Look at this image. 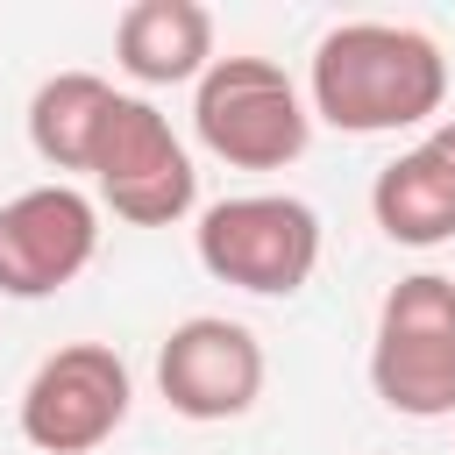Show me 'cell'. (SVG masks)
Wrapping results in <instances>:
<instances>
[{
    "label": "cell",
    "instance_id": "ba28073f",
    "mask_svg": "<svg viewBox=\"0 0 455 455\" xmlns=\"http://www.w3.org/2000/svg\"><path fill=\"white\" fill-rule=\"evenodd\" d=\"M100 256V206L78 185H28L0 206V299H50Z\"/></svg>",
    "mask_w": 455,
    "mask_h": 455
},
{
    "label": "cell",
    "instance_id": "8fae6325",
    "mask_svg": "<svg viewBox=\"0 0 455 455\" xmlns=\"http://www.w3.org/2000/svg\"><path fill=\"white\" fill-rule=\"evenodd\" d=\"M114 100L121 92L100 71H57V78H43L36 100H28V149L50 171H92Z\"/></svg>",
    "mask_w": 455,
    "mask_h": 455
},
{
    "label": "cell",
    "instance_id": "5b68a950",
    "mask_svg": "<svg viewBox=\"0 0 455 455\" xmlns=\"http://www.w3.org/2000/svg\"><path fill=\"white\" fill-rule=\"evenodd\" d=\"M135 405V377L121 363V348L107 341H64L36 363V377L21 384L14 427L36 455H92L121 434Z\"/></svg>",
    "mask_w": 455,
    "mask_h": 455
},
{
    "label": "cell",
    "instance_id": "52a82bcc",
    "mask_svg": "<svg viewBox=\"0 0 455 455\" xmlns=\"http://www.w3.org/2000/svg\"><path fill=\"white\" fill-rule=\"evenodd\" d=\"M263 341L256 327L228 320V313H192L164 334L156 348V391L178 419H199V427H220V419H242L256 398H263Z\"/></svg>",
    "mask_w": 455,
    "mask_h": 455
},
{
    "label": "cell",
    "instance_id": "7a4b0ae2",
    "mask_svg": "<svg viewBox=\"0 0 455 455\" xmlns=\"http://www.w3.org/2000/svg\"><path fill=\"white\" fill-rule=\"evenodd\" d=\"M192 128L199 142L235 171H284L313 142V107L270 57H213V71L192 85Z\"/></svg>",
    "mask_w": 455,
    "mask_h": 455
},
{
    "label": "cell",
    "instance_id": "277c9868",
    "mask_svg": "<svg viewBox=\"0 0 455 455\" xmlns=\"http://www.w3.org/2000/svg\"><path fill=\"white\" fill-rule=\"evenodd\" d=\"M370 391L398 419H455V277L412 270L384 291Z\"/></svg>",
    "mask_w": 455,
    "mask_h": 455
},
{
    "label": "cell",
    "instance_id": "9c48e42d",
    "mask_svg": "<svg viewBox=\"0 0 455 455\" xmlns=\"http://www.w3.org/2000/svg\"><path fill=\"white\" fill-rule=\"evenodd\" d=\"M114 64L135 85H199L213 71V14L199 0H135L114 21Z\"/></svg>",
    "mask_w": 455,
    "mask_h": 455
},
{
    "label": "cell",
    "instance_id": "30bf717a",
    "mask_svg": "<svg viewBox=\"0 0 455 455\" xmlns=\"http://www.w3.org/2000/svg\"><path fill=\"white\" fill-rule=\"evenodd\" d=\"M370 213H377V228H384L398 249H441V242L455 235V171H448L427 142H412V149H398V156L377 171Z\"/></svg>",
    "mask_w": 455,
    "mask_h": 455
},
{
    "label": "cell",
    "instance_id": "8992f818",
    "mask_svg": "<svg viewBox=\"0 0 455 455\" xmlns=\"http://www.w3.org/2000/svg\"><path fill=\"white\" fill-rule=\"evenodd\" d=\"M92 185H100V206L114 220H128V228H171L199 199L192 149L135 92H121L114 114H107V135H100V156H92Z\"/></svg>",
    "mask_w": 455,
    "mask_h": 455
},
{
    "label": "cell",
    "instance_id": "3957f363",
    "mask_svg": "<svg viewBox=\"0 0 455 455\" xmlns=\"http://www.w3.org/2000/svg\"><path fill=\"white\" fill-rule=\"evenodd\" d=\"M320 242H327L320 213L291 192H235V199L206 206L192 228L199 270L235 284V291H256V299L306 291L320 270Z\"/></svg>",
    "mask_w": 455,
    "mask_h": 455
},
{
    "label": "cell",
    "instance_id": "6da1fadb",
    "mask_svg": "<svg viewBox=\"0 0 455 455\" xmlns=\"http://www.w3.org/2000/svg\"><path fill=\"white\" fill-rule=\"evenodd\" d=\"M448 100V57L412 21H341L313 43L306 107L341 135L427 128Z\"/></svg>",
    "mask_w": 455,
    "mask_h": 455
},
{
    "label": "cell",
    "instance_id": "7c38bea8",
    "mask_svg": "<svg viewBox=\"0 0 455 455\" xmlns=\"http://www.w3.org/2000/svg\"><path fill=\"white\" fill-rule=\"evenodd\" d=\"M427 149H434V156H441V164H448V171H455V121H441V128H434V135H427Z\"/></svg>",
    "mask_w": 455,
    "mask_h": 455
}]
</instances>
